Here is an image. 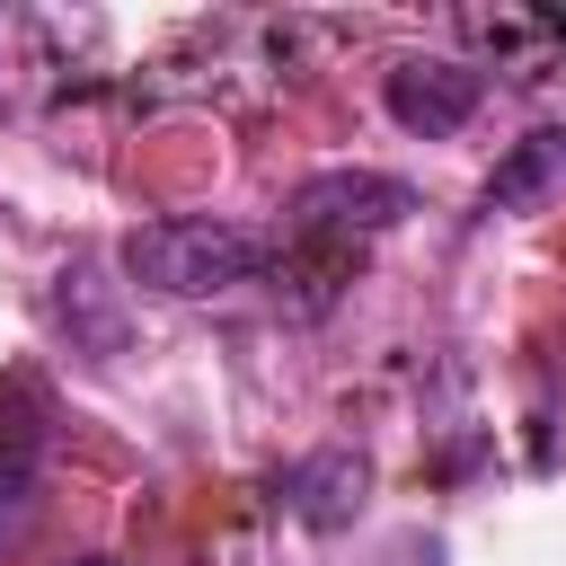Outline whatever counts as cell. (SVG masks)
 <instances>
[{"label": "cell", "mask_w": 566, "mask_h": 566, "mask_svg": "<svg viewBox=\"0 0 566 566\" xmlns=\"http://www.w3.org/2000/svg\"><path fill=\"white\" fill-rule=\"evenodd\" d=\"M265 230L248 221H212V212H168V221H142L124 239V274L133 292H159V301H212L230 283H248L265 265Z\"/></svg>", "instance_id": "6da1fadb"}, {"label": "cell", "mask_w": 566, "mask_h": 566, "mask_svg": "<svg viewBox=\"0 0 566 566\" xmlns=\"http://www.w3.org/2000/svg\"><path fill=\"white\" fill-rule=\"evenodd\" d=\"M124 292H133V283H106L88 256L62 265V283H53V318L71 327V345H80L88 363H115V354H124Z\"/></svg>", "instance_id": "8992f818"}, {"label": "cell", "mask_w": 566, "mask_h": 566, "mask_svg": "<svg viewBox=\"0 0 566 566\" xmlns=\"http://www.w3.org/2000/svg\"><path fill=\"white\" fill-rule=\"evenodd\" d=\"M80 566H106V557H80Z\"/></svg>", "instance_id": "ba28073f"}, {"label": "cell", "mask_w": 566, "mask_h": 566, "mask_svg": "<svg viewBox=\"0 0 566 566\" xmlns=\"http://www.w3.org/2000/svg\"><path fill=\"white\" fill-rule=\"evenodd\" d=\"M44 451H53V389L35 363H9L0 371V522L27 513L35 478H44Z\"/></svg>", "instance_id": "277c9868"}, {"label": "cell", "mask_w": 566, "mask_h": 566, "mask_svg": "<svg viewBox=\"0 0 566 566\" xmlns=\"http://www.w3.org/2000/svg\"><path fill=\"white\" fill-rule=\"evenodd\" d=\"M283 212H292L301 239L345 248V239H380V230H398V221L416 212V186H407V177H380V168H318V177L292 186Z\"/></svg>", "instance_id": "7a4b0ae2"}, {"label": "cell", "mask_w": 566, "mask_h": 566, "mask_svg": "<svg viewBox=\"0 0 566 566\" xmlns=\"http://www.w3.org/2000/svg\"><path fill=\"white\" fill-rule=\"evenodd\" d=\"M274 495H283L292 522H310V531H345V522L363 513V495H371V469H363V451L327 442V451L292 460V469L274 478Z\"/></svg>", "instance_id": "5b68a950"}, {"label": "cell", "mask_w": 566, "mask_h": 566, "mask_svg": "<svg viewBox=\"0 0 566 566\" xmlns=\"http://www.w3.org/2000/svg\"><path fill=\"white\" fill-rule=\"evenodd\" d=\"M478 97H486V80H478L469 62H451V53H407V62H389V80H380L389 124H407V133H424V142L460 133V124L478 115Z\"/></svg>", "instance_id": "3957f363"}, {"label": "cell", "mask_w": 566, "mask_h": 566, "mask_svg": "<svg viewBox=\"0 0 566 566\" xmlns=\"http://www.w3.org/2000/svg\"><path fill=\"white\" fill-rule=\"evenodd\" d=\"M557 186H566V124H539V133H522V142L486 168L478 203H486V212H531V203H548Z\"/></svg>", "instance_id": "52a82bcc"}]
</instances>
